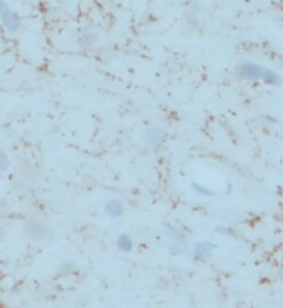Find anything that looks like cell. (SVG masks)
Listing matches in <instances>:
<instances>
[{"instance_id": "8992f818", "label": "cell", "mask_w": 283, "mask_h": 308, "mask_svg": "<svg viewBox=\"0 0 283 308\" xmlns=\"http://www.w3.org/2000/svg\"><path fill=\"white\" fill-rule=\"evenodd\" d=\"M215 250V245L212 244V242H199V244H195L194 247V260L195 262H205L207 258L212 255V252Z\"/></svg>"}, {"instance_id": "4fadbf2b", "label": "cell", "mask_w": 283, "mask_h": 308, "mask_svg": "<svg viewBox=\"0 0 283 308\" xmlns=\"http://www.w3.org/2000/svg\"><path fill=\"white\" fill-rule=\"evenodd\" d=\"M10 167V159L9 156L0 151V172H5Z\"/></svg>"}, {"instance_id": "3957f363", "label": "cell", "mask_w": 283, "mask_h": 308, "mask_svg": "<svg viewBox=\"0 0 283 308\" xmlns=\"http://www.w3.org/2000/svg\"><path fill=\"white\" fill-rule=\"evenodd\" d=\"M263 70L265 68H262L257 63H243L238 67L237 75L243 80H258V78H262Z\"/></svg>"}, {"instance_id": "52a82bcc", "label": "cell", "mask_w": 283, "mask_h": 308, "mask_svg": "<svg viewBox=\"0 0 283 308\" xmlns=\"http://www.w3.org/2000/svg\"><path fill=\"white\" fill-rule=\"evenodd\" d=\"M98 32L95 29H91V27H86V29H83L80 32V37H78V43L81 47L85 48H91L96 45L98 42Z\"/></svg>"}, {"instance_id": "ba28073f", "label": "cell", "mask_w": 283, "mask_h": 308, "mask_svg": "<svg viewBox=\"0 0 283 308\" xmlns=\"http://www.w3.org/2000/svg\"><path fill=\"white\" fill-rule=\"evenodd\" d=\"M105 212L108 217H111V219H118V217H121V215L124 214V204L121 199H110V201L106 202L105 205Z\"/></svg>"}, {"instance_id": "8fae6325", "label": "cell", "mask_w": 283, "mask_h": 308, "mask_svg": "<svg viewBox=\"0 0 283 308\" xmlns=\"http://www.w3.org/2000/svg\"><path fill=\"white\" fill-rule=\"evenodd\" d=\"M262 78L265 80L266 83H270V85H280L281 83L280 75H276L275 72H270V70H263Z\"/></svg>"}, {"instance_id": "6da1fadb", "label": "cell", "mask_w": 283, "mask_h": 308, "mask_svg": "<svg viewBox=\"0 0 283 308\" xmlns=\"http://www.w3.org/2000/svg\"><path fill=\"white\" fill-rule=\"evenodd\" d=\"M25 234L29 235V239L35 242H50L53 240V230L47 224L38 222V220H29L25 224Z\"/></svg>"}, {"instance_id": "30bf717a", "label": "cell", "mask_w": 283, "mask_h": 308, "mask_svg": "<svg viewBox=\"0 0 283 308\" xmlns=\"http://www.w3.org/2000/svg\"><path fill=\"white\" fill-rule=\"evenodd\" d=\"M76 270H78V265H76L75 262H72V260H68V262H63V263H60V267H58V272L62 273V275H72V273H75Z\"/></svg>"}, {"instance_id": "5b68a950", "label": "cell", "mask_w": 283, "mask_h": 308, "mask_svg": "<svg viewBox=\"0 0 283 308\" xmlns=\"http://www.w3.org/2000/svg\"><path fill=\"white\" fill-rule=\"evenodd\" d=\"M162 230H164L166 237L172 242H176V244H181V245H186L187 244V234L184 232L181 227H176V225H171V224H166L162 227Z\"/></svg>"}, {"instance_id": "5bb4252c", "label": "cell", "mask_w": 283, "mask_h": 308, "mask_svg": "<svg viewBox=\"0 0 283 308\" xmlns=\"http://www.w3.org/2000/svg\"><path fill=\"white\" fill-rule=\"evenodd\" d=\"M217 234H224V235H235L232 229H225V227H215Z\"/></svg>"}, {"instance_id": "277c9868", "label": "cell", "mask_w": 283, "mask_h": 308, "mask_svg": "<svg viewBox=\"0 0 283 308\" xmlns=\"http://www.w3.org/2000/svg\"><path fill=\"white\" fill-rule=\"evenodd\" d=\"M144 139H146V143H148L152 149H159L161 146L164 144V141H166V134H164L162 129L156 128V126H151V128L146 129Z\"/></svg>"}, {"instance_id": "7a4b0ae2", "label": "cell", "mask_w": 283, "mask_h": 308, "mask_svg": "<svg viewBox=\"0 0 283 308\" xmlns=\"http://www.w3.org/2000/svg\"><path fill=\"white\" fill-rule=\"evenodd\" d=\"M0 22L4 24L5 30L9 32V34H19V32L22 30V19L20 15L17 12H14L12 9L5 10V12L0 15Z\"/></svg>"}, {"instance_id": "2e32d148", "label": "cell", "mask_w": 283, "mask_h": 308, "mask_svg": "<svg viewBox=\"0 0 283 308\" xmlns=\"http://www.w3.org/2000/svg\"><path fill=\"white\" fill-rule=\"evenodd\" d=\"M0 174H2V172H0Z\"/></svg>"}, {"instance_id": "9c48e42d", "label": "cell", "mask_w": 283, "mask_h": 308, "mask_svg": "<svg viewBox=\"0 0 283 308\" xmlns=\"http://www.w3.org/2000/svg\"><path fill=\"white\" fill-rule=\"evenodd\" d=\"M116 245H118V250L123 253H131L134 250V240L128 234L119 235L116 240Z\"/></svg>"}, {"instance_id": "9a60e30c", "label": "cell", "mask_w": 283, "mask_h": 308, "mask_svg": "<svg viewBox=\"0 0 283 308\" xmlns=\"http://www.w3.org/2000/svg\"><path fill=\"white\" fill-rule=\"evenodd\" d=\"M0 240H2V230H0Z\"/></svg>"}, {"instance_id": "7c38bea8", "label": "cell", "mask_w": 283, "mask_h": 308, "mask_svg": "<svg viewBox=\"0 0 283 308\" xmlns=\"http://www.w3.org/2000/svg\"><path fill=\"white\" fill-rule=\"evenodd\" d=\"M192 189H194L195 192L202 194V196H209V197L215 196V192H214V191H210V189H207V187H204V186L197 184V182H192Z\"/></svg>"}]
</instances>
